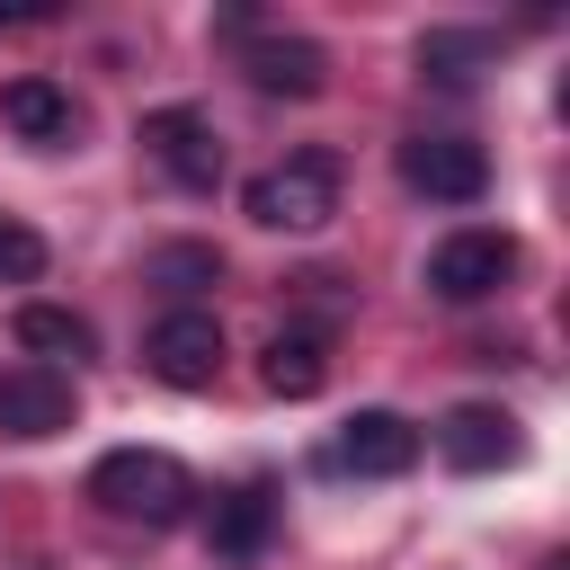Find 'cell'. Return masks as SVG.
<instances>
[{
  "label": "cell",
  "mask_w": 570,
  "mask_h": 570,
  "mask_svg": "<svg viewBox=\"0 0 570 570\" xmlns=\"http://www.w3.org/2000/svg\"><path fill=\"white\" fill-rule=\"evenodd\" d=\"M267 534H276V499L249 481V490H232L223 508H214V561H258L267 552Z\"/></svg>",
  "instance_id": "4fadbf2b"
},
{
  "label": "cell",
  "mask_w": 570,
  "mask_h": 570,
  "mask_svg": "<svg viewBox=\"0 0 570 570\" xmlns=\"http://www.w3.org/2000/svg\"><path fill=\"white\" fill-rule=\"evenodd\" d=\"M151 276H169V285H214V276H223V258H214V249H160V258H151Z\"/></svg>",
  "instance_id": "e0dca14e"
},
{
  "label": "cell",
  "mask_w": 570,
  "mask_h": 570,
  "mask_svg": "<svg viewBox=\"0 0 570 570\" xmlns=\"http://www.w3.org/2000/svg\"><path fill=\"white\" fill-rule=\"evenodd\" d=\"M142 365L169 383V392H205L223 374V321L214 312H160L151 338H142Z\"/></svg>",
  "instance_id": "277c9868"
},
{
  "label": "cell",
  "mask_w": 570,
  "mask_h": 570,
  "mask_svg": "<svg viewBox=\"0 0 570 570\" xmlns=\"http://www.w3.org/2000/svg\"><path fill=\"white\" fill-rule=\"evenodd\" d=\"M18 347H36V356H89V321L62 312V303H27L18 312Z\"/></svg>",
  "instance_id": "9a60e30c"
},
{
  "label": "cell",
  "mask_w": 570,
  "mask_h": 570,
  "mask_svg": "<svg viewBox=\"0 0 570 570\" xmlns=\"http://www.w3.org/2000/svg\"><path fill=\"white\" fill-rule=\"evenodd\" d=\"M0 116H9V134H18V142H71V89H62V80H45V71L9 80V89H0Z\"/></svg>",
  "instance_id": "8fae6325"
},
{
  "label": "cell",
  "mask_w": 570,
  "mask_h": 570,
  "mask_svg": "<svg viewBox=\"0 0 570 570\" xmlns=\"http://www.w3.org/2000/svg\"><path fill=\"white\" fill-rule=\"evenodd\" d=\"M338 463L365 472V481H392V472L419 463V428H410L401 410H356V419L338 428Z\"/></svg>",
  "instance_id": "9c48e42d"
},
{
  "label": "cell",
  "mask_w": 570,
  "mask_h": 570,
  "mask_svg": "<svg viewBox=\"0 0 570 570\" xmlns=\"http://www.w3.org/2000/svg\"><path fill=\"white\" fill-rule=\"evenodd\" d=\"M249 223H267V232H321L330 214H338V160L330 151H285L276 169H258L249 178Z\"/></svg>",
  "instance_id": "7a4b0ae2"
},
{
  "label": "cell",
  "mask_w": 570,
  "mask_h": 570,
  "mask_svg": "<svg viewBox=\"0 0 570 570\" xmlns=\"http://www.w3.org/2000/svg\"><path fill=\"white\" fill-rule=\"evenodd\" d=\"M517 276V240L508 232H445L428 249V294L436 303H481Z\"/></svg>",
  "instance_id": "3957f363"
},
{
  "label": "cell",
  "mask_w": 570,
  "mask_h": 570,
  "mask_svg": "<svg viewBox=\"0 0 570 570\" xmlns=\"http://www.w3.org/2000/svg\"><path fill=\"white\" fill-rule=\"evenodd\" d=\"M36 276H45V232L0 214V285H36Z\"/></svg>",
  "instance_id": "2e32d148"
},
{
  "label": "cell",
  "mask_w": 570,
  "mask_h": 570,
  "mask_svg": "<svg viewBox=\"0 0 570 570\" xmlns=\"http://www.w3.org/2000/svg\"><path fill=\"white\" fill-rule=\"evenodd\" d=\"M89 499H98L107 517L178 525V517H187V499H196V481H187V463H178V454H160V445H116V454H98Z\"/></svg>",
  "instance_id": "6da1fadb"
},
{
  "label": "cell",
  "mask_w": 570,
  "mask_h": 570,
  "mask_svg": "<svg viewBox=\"0 0 570 570\" xmlns=\"http://www.w3.org/2000/svg\"><path fill=\"white\" fill-rule=\"evenodd\" d=\"M9 18H27V9H0V27H9Z\"/></svg>",
  "instance_id": "ac0fdd59"
},
{
  "label": "cell",
  "mask_w": 570,
  "mask_h": 570,
  "mask_svg": "<svg viewBox=\"0 0 570 570\" xmlns=\"http://www.w3.org/2000/svg\"><path fill=\"white\" fill-rule=\"evenodd\" d=\"M258 383H267L276 401H312V392L330 383L321 338H312V330H276V338H267V356H258Z\"/></svg>",
  "instance_id": "7c38bea8"
},
{
  "label": "cell",
  "mask_w": 570,
  "mask_h": 570,
  "mask_svg": "<svg viewBox=\"0 0 570 570\" xmlns=\"http://www.w3.org/2000/svg\"><path fill=\"white\" fill-rule=\"evenodd\" d=\"M436 454H445L454 472H499V463L525 454V436H517L508 410H490V401H454V410L436 419Z\"/></svg>",
  "instance_id": "52a82bcc"
},
{
  "label": "cell",
  "mask_w": 570,
  "mask_h": 570,
  "mask_svg": "<svg viewBox=\"0 0 570 570\" xmlns=\"http://www.w3.org/2000/svg\"><path fill=\"white\" fill-rule=\"evenodd\" d=\"M142 151H151L178 187H196V196L223 178V142H214V125H205L196 107H151V116H142Z\"/></svg>",
  "instance_id": "8992f818"
},
{
  "label": "cell",
  "mask_w": 570,
  "mask_h": 570,
  "mask_svg": "<svg viewBox=\"0 0 570 570\" xmlns=\"http://www.w3.org/2000/svg\"><path fill=\"white\" fill-rule=\"evenodd\" d=\"M481 62H499V36H481V27H436V36L419 45V71L445 80V89H472Z\"/></svg>",
  "instance_id": "5bb4252c"
},
{
  "label": "cell",
  "mask_w": 570,
  "mask_h": 570,
  "mask_svg": "<svg viewBox=\"0 0 570 570\" xmlns=\"http://www.w3.org/2000/svg\"><path fill=\"white\" fill-rule=\"evenodd\" d=\"M71 419H80V392H71L62 374L36 365V374H9V383H0V436H27V445H36V436H62Z\"/></svg>",
  "instance_id": "30bf717a"
},
{
  "label": "cell",
  "mask_w": 570,
  "mask_h": 570,
  "mask_svg": "<svg viewBox=\"0 0 570 570\" xmlns=\"http://www.w3.org/2000/svg\"><path fill=\"white\" fill-rule=\"evenodd\" d=\"M401 178H410L419 196H436V205H472V196L490 187V151L463 142V134H410V142H401Z\"/></svg>",
  "instance_id": "5b68a950"
},
{
  "label": "cell",
  "mask_w": 570,
  "mask_h": 570,
  "mask_svg": "<svg viewBox=\"0 0 570 570\" xmlns=\"http://www.w3.org/2000/svg\"><path fill=\"white\" fill-rule=\"evenodd\" d=\"M240 71H249V89H267V98H321L330 53H321L312 36H249V45H240Z\"/></svg>",
  "instance_id": "ba28073f"
}]
</instances>
